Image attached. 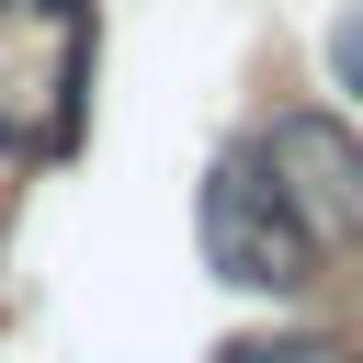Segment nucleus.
I'll use <instances>...</instances> for the list:
<instances>
[{
  "mask_svg": "<svg viewBox=\"0 0 363 363\" xmlns=\"http://www.w3.org/2000/svg\"><path fill=\"white\" fill-rule=\"evenodd\" d=\"M216 363H352L329 329H238V340H216Z\"/></svg>",
  "mask_w": 363,
  "mask_h": 363,
  "instance_id": "20e7f679",
  "label": "nucleus"
},
{
  "mask_svg": "<svg viewBox=\"0 0 363 363\" xmlns=\"http://www.w3.org/2000/svg\"><path fill=\"white\" fill-rule=\"evenodd\" d=\"M91 0H0V147L68 159L91 113Z\"/></svg>",
  "mask_w": 363,
  "mask_h": 363,
  "instance_id": "f257e3e1",
  "label": "nucleus"
},
{
  "mask_svg": "<svg viewBox=\"0 0 363 363\" xmlns=\"http://www.w3.org/2000/svg\"><path fill=\"white\" fill-rule=\"evenodd\" d=\"M193 238H204V272L238 284V295H306L318 284V238L295 227V204L261 182L250 147H216L204 159V193H193Z\"/></svg>",
  "mask_w": 363,
  "mask_h": 363,
  "instance_id": "f03ea898",
  "label": "nucleus"
},
{
  "mask_svg": "<svg viewBox=\"0 0 363 363\" xmlns=\"http://www.w3.org/2000/svg\"><path fill=\"white\" fill-rule=\"evenodd\" d=\"M318 57H329V79H340V91L363 102V0H340V11H329V34H318Z\"/></svg>",
  "mask_w": 363,
  "mask_h": 363,
  "instance_id": "39448f33",
  "label": "nucleus"
},
{
  "mask_svg": "<svg viewBox=\"0 0 363 363\" xmlns=\"http://www.w3.org/2000/svg\"><path fill=\"white\" fill-rule=\"evenodd\" d=\"M250 159H261V182L295 204V227L318 250H363V125H340V113H272Z\"/></svg>",
  "mask_w": 363,
  "mask_h": 363,
  "instance_id": "7ed1b4c3",
  "label": "nucleus"
}]
</instances>
